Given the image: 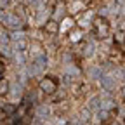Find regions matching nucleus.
Returning <instances> with one entry per match:
<instances>
[{
  "instance_id": "1",
  "label": "nucleus",
  "mask_w": 125,
  "mask_h": 125,
  "mask_svg": "<svg viewBox=\"0 0 125 125\" xmlns=\"http://www.w3.org/2000/svg\"><path fill=\"white\" fill-rule=\"evenodd\" d=\"M109 30H111V24H109L108 18H103V16H96L92 21V31L97 38H106L109 35Z\"/></svg>"
},
{
  "instance_id": "2",
  "label": "nucleus",
  "mask_w": 125,
  "mask_h": 125,
  "mask_svg": "<svg viewBox=\"0 0 125 125\" xmlns=\"http://www.w3.org/2000/svg\"><path fill=\"white\" fill-rule=\"evenodd\" d=\"M57 80L56 78H52V76H45V78H42L40 80V83H38V87H40V90L43 92V94H54L56 90H57Z\"/></svg>"
},
{
  "instance_id": "3",
  "label": "nucleus",
  "mask_w": 125,
  "mask_h": 125,
  "mask_svg": "<svg viewBox=\"0 0 125 125\" xmlns=\"http://www.w3.org/2000/svg\"><path fill=\"white\" fill-rule=\"evenodd\" d=\"M82 37H83V31H82L80 26H73V28L70 30V40H71L73 43H78V42L82 40Z\"/></svg>"
},
{
  "instance_id": "4",
  "label": "nucleus",
  "mask_w": 125,
  "mask_h": 125,
  "mask_svg": "<svg viewBox=\"0 0 125 125\" xmlns=\"http://www.w3.org/2000/svg\"><path fill=\"white\" fill-rule=\"evenodd\" d=\"M73 26H75V21H73V18H70V16H68V18H64V19L61 21L59 31H61V33H64V31H70Z\"/></svg>"
},
{
  "instance_id": "5",
  "label": "nucleus",
  "mask_w": 125,
  "mask_h": 125,
  "mask_svg": "<svg viewBox=\"0 0 125 125\" xmlns=\"http://www.w3.org/2000/svg\"><path fill=\"white\" fill-rule=\"evenodd\" d=\"M45 31H47V33H51V35H56L57 31H59V24H57L54 19L47 21V24H45Z\"/></svg>"
},
{
  "instance_id": "6",
  "label": "nucleus",
  "mask_w": 125,
  "mask_h": 125,
  "mask_svg": "<svg viewBox=\"0 0 125 125\" xmlns=\"http://www.w3.org/2000/svg\"><path fill=\"white\" fill-rule=\"evenodd\" d=\"M7 89H9V83L5 78H0V96H5L7 94Z\"/></svg>"
},
{
  "instance_id": "7",
  "label": "nucleus",
  "mask_w": 125,
  "mask_h": 125,
  "mask_svg": "<svg viewBox=\"0 0 125 125\" xmlns=\"http://www.w3.org/2000/svg\"><path fill=\"white\" fill-rule=\"evenodd\" d=\"M118 30H120V31H123V33H125V19H123V21L120 23V26H118Z\"/></svg>"
},
{
  "instance_id": "8",
  "label": "nucleus",
  "mask_w": 125,
  "mask_h": 125,
  "mask_svg": "<svg viewBox=\"0 0 125 125\" xmlns=\"http://www.w3.org/2000/svg\"><path fill=\"white\" fill-rule=\"evenodd\" d=\"M122 45H123V49H125V33H123V38H122Z\"/></svg>"
},
{
  "instance_id": "9",
  "label": "nucleus",
  "mask_w": 125,
  "mask_h": 125,
  "mask_svg": "<svg viewBox=\"0 0 125 125\" xmlns=\"http://www.w3.org/2000/svg\"><path fill=\"white\" fill-rule=\"evenodd\" d=\"M5 118V113H0V120H4Z\"/></svg>"
},
{
  "instance_id": "10",
  "label": "nucleus",
  "mask_w": 125,
  "mask_h": 125,
  "mask_svg": "<svg viewBox=\"0 0 125 125\" xmlns=\"http://www.w3.org/2000/svg\"><path fill=\"white\" fill-rule=\"evenodd\" d=\"M4 71V66H2V62H0V73H2Z\"/></svg>"
}]
</instances>
